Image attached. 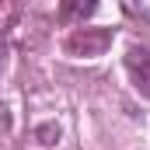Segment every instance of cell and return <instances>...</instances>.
<instances>
[{
	"label": "cell",
	"mask_w": 150,
	"mask_h": 150,
	"mask_svg": "<svg viewBox=\"0 0 150 150\" xmlns=\"http://www.w3.org/2000/svg\"><path fill=\"white\" fill-rule=\"evenodd\" d=\"M126 70H129V77H133V84H136L143 94H150V52L147 49L133 45V49L126 52Z\"/></svg>",
	"instance_id": "obj_2"
},
{
	"label": "cell",
	"mask_w": 150,
	"mask_h": 150,
	"mask_svg": "<svg viewBox=\"0 0 150 150\" xmlns=\"http://www.w3.org/2000/svg\"><path fill=\"white\" fill-rule=\"evenodd\" d=\"M35 133L42 136V143H56L59 140V126H38Z\"/></svg>",
	"instance_id": "obj_5"
},
{
	"label": "cell",
	"mask_w": 150,
	"mask_h": 150,
	"mask_svg": "<svg viewBox=\"0 0 150 150\" xmlns=\"http://www.w3.org/2000/svg\"><path fill=\"white\" fill-rule=\"evenodd\" d=\"M94 11H98V0H63L59 18L70 21V25H80V21H87Z\"/></svg>",
	"instance_id": "obj_3"
},
{
	"label": "cell",
	"mask_w": 150,
	"mask_h": 150,
	"mask_svg": "<svg viewBox=\"0 0 150 150\" xmlns=\"http://www.w3.org/2000/svg\"><path fill=\"white\" fill-rule=\"evenodd\" d=\"M18 14H21L18 0H0V32H11L14 21H18Z\"/></svg>",
	"instance_id": "obj_4"
},
{
	"label": "cell",
	"mask_w": 150,
	"mask_h": 150,
	"mask_svg": "<svg viewBox=\"0 0 150 150\" xmlns=\"http://www.w3.org/2000/svg\"><path fill=\"white\" fill-rule=\"evenodd\" d=\"M112 38H115L112 28H77L67 38V52L70 56H101L112 45Z\"/></svg>",
	"instance_id": "obj_1"
},
{
	"label": "cell",
	"mask_w": 150,
	"mask_h": 150,
	"mask_svg": "<svg viewBox=\"0 0 150 150\" xmlns=\"http://www.w3.org/2000/svg\"><path fill=\"white\" fill-rule=\"evenodd\" d=\"M4 63H7V45L0 42V70H4Z\"/></svg>",
	"instance_id": "obj_6"
}]
</instances>
